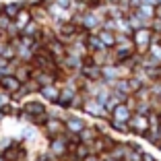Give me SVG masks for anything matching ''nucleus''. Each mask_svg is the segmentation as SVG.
<instances>
[{"label":"nucleus","instance_id":"1","mask_svg":"<svg viewBox=\"0 0 161 161\" xmlns=\"http://www.w3.org/2000/svg\"><path fill=\"white\" fill-rule=\"evenodd\" d=\"M47 114H50V112H47V108L42 101H27V103L23 105V109L19 112L21 118L31 122V124H35V126H42V124L46 122Z\"/></svg>","mask_w":161,"mask_h":161},{"label":"nucleus","instance_id":"2","mask_svg":"<svg viewBox=\"0 0 161 161\" xmlns=\"http://www.w3.org/2000/svg\"><path fill=\"white\" fill-rule=\"evenodd\" d=\"M80 109L85 112L87 116L91 118H97V120H109V109L105 108V103L97 97H87L80 105Z\"/></svg>","mask_w":161,"mask_h":161},{"label":"nucleus","instance_id":"3","mask_svg":"<svg viewBox=\"0 0 161 161\" xmlns=\"http://www.w3.org/2000/svg\"><path fill=\"white\" fill-rule=\"evenodd\" d=\"M42 130L47 138L62 136V134L66 132V122H64V118H60V116H56V114H47L46 122L42 124Z\"/></svg>","mask_w":161,"mask_h":161},{"label":"nucleus","instance_id":"4","mask_svg":"<svg viewBox=\"0 0 161 161\" xmlns=\"http://www.w3.org/2000/svg\"><path fill=\"white\" fill-rule=\"evenodd\" d=\"M132 42L136 47V54H147L153 43V29L151 27H138L132 31Z\"/></svg>","mask_w":161,"mask_h":161},{"label":"nucleus","instance_id":"5","mask_svg":"<svg viewBox=\"0 0 161 161\" xmlns=\"http://www.w3.org/2000/svg\"><path fill=\"white\" fill-rule=\"evenodd\" d=\"M54 29H56V37L68 46V43L75 42V37H76V33H79L80 27L70 19V21H64V23H56V25H54Z\"/></svg>","mask_w":161,"mask_h":161},{"label":"nucleus","instance_id":"6","mask_svg":"<svg viewBox=\"0 0 161 161\" xmlns=\"http://www.w3.org/2000/svg\"><path fill=\"white\" fill-rule=\"evenodd\" d=\"M128 130H130V134H136V136H147V132H149V114L132 112V116L128 120Z\"/></svg>","mask_w":161,"mask_h":161},{"label":"nucleus","instance_id":"7","mask_svg":"<svg viewBox=\"0 0 161 161\" xmlns=\"http://www.w3.org/2000/svg\"><path fill=\"white\" fill-rule=\"evenodd\" d=\"M47 155L56 157V159H64L68 155V141L64 134L56 136V138H50V142H47Z\"/></svg>","mask_w":161,"mask_h":161},{"label":"nucleus","instance_id":"8","mask_svg":"<svg viewBox=\"0 0 161 161\" xmlns=\"http://www.w3.org/2000/svg\"><path fill=\"white\" fill-rule=\"evenodd\" d=\"M79 75L83 76V79H87V80H103V75H101V66L93 64V62L89 60V56L85 58V64L80 66Z\"/></svg>","mask_w":161,"mask_h":161},{"label":"nucleus","instance_id":"9","mask_svg":"<svg viewBox=\"0 0 161 161\" xmlns=\"http://www.w3.org/2000/svg\"><path fill=\"white\" fill-rule=\"evenodd\" d=\"M134 109L126 103V101H120L118 105H114V109L109 112V120H116V122H128L130 116H132Z\"/></svg>","mask_w":161,"mask_h":161},{"label":"nucleus","instance_id":"10","mask_svg":"<svg viewBox=\"0 0 161 161\" xmlns=\"http://www.w3.org/2000/svg\"><path fill=\"white\" fill-rule=\"evenodd\" d=\"M103 132V130H101L99 126H93V124H87L85 128H83V130H80L79 134H76V136H79V141L80 142H85V145H93L95 141H97V138H99V134Z\"/></svg>","mask_w":161,"mask_h":161},{"label":"nucleus","instance_id":"11","mask_svg":"<svg viewBox=\"0 0 161 161\" xmlns=\"http://www.w3.org/2000/svg\"><path fill=\"white\" fill-rule=\"evenodd\" d=\"M21 85H23V83H21L14 75H10V72H6V75L0 76V89L4 91V93H8V95L17 93V91L21 89Z\"/></svg>","mask_w":161,"mask_h":161},{"label":"nucleus","instance_id":"12","mask_svg":"<svg viewBox=\"0 0 161 161\" xmlns=\"http://www.w3.org/2000/svg\"><path fill=\"white\" fill-rule=\"evenodd\" d=\"M2 155L8 161H17V159H25V157H27V151H25L23 142H13V145H8V147L2 151Z\"/></svg>","mask_w":161,"mask_h":161},{"label":"nucleus","instance_id":"13","mask_svg":"<svg viewBox=\"0 0 161 161\" xmlns=\"http://www.w3.org/2000/svg\"><path fill=\"white\" fill-rule=\"evenodd\" d=\"M39 95L47 103H58V97H60V85L58 83H50V85H43L39 89Z\"/></svg>","mask_w":161,"mask_h":161},{"label":"nucleus","instance_id":"14","mask_svg":"<svg viewBox=\"0 0 161 161\" xmlns=\"http://www.w3.org/2000/svg\"><path fill=\"white\" fill-rule=\"evenodd\" d=\"M64 122H66V132H72V134H79L87 126V122L80 116H70V114L64 116Z\"/></svg>","mask_w":161,"mask_h":161},{"label":"nucleus","instance_id":"15","mask_svg":"<svg viewBox=\"0 0 161 161\" xmlns=\"http://www.w3.org/2000/svg\"><path fill=\"white\" fill-rule=\"evenodd\" d=\"M13 75L17 76L21 83H25V80H29L31 75H33V64H31V62H19V64L14 66Z\"/></svg>","mask_w":161,"mask_h":161},{"label":"nucleus","instance_id":"16","mask_svg":"<svg viewBox=\"0 0 161 161\" xmlns=\"http://www.w3.org/2000/svg\"><path fill=\"white\" fill-rule=\"evenodd\" d=\"M46 46H47V50H50V54H52V56L56 58L58 62H60L62 58L66 56V43H64V42H60L58 37H56V39H52L50 43H46Z\"/></svg>","mask_w":161,"mask_h":161},{"label":"nucleus","instance_id":"17","mask_svg":"<svg viewBox=\"0 0 161 161\" xmlns=\"http://www.w3.org/2000/svg\"><path fill=\"white\" fill-rule=\"evenodd\" d=\"M31 17H33L37 23H42V25L52 23V19H50V13H47V6H46V4L33 6V8H31Z\"/></svg>","mask_w":161,"mask_h":161},{"label":"nucleus","instance_id":"18","mask_svg":"<svg viewBox=\"0 0 161 161\" xmlns=\"http://www.w3.org/2000/svg\"><path fill=\"white\" fill-rule=\"evenodd\" d=\"M95 33L99 35L101 43H103L105 47H114V46H116V31H112V29H105V27H101L99 31H95Z\"/></svg>","mask_w":161,"mask_h":161},{"label":"nucleus","instance_id":"19","mask_svg":"<svg viewBox=\"0 0 161 161\" xmlns=\"http://www.w3.org/2000/svg\"><path fill=\"white\" fill-rule=\"evenodd\" d=\"M42 27H43L42 23H37L35 19H31V21H29V23L23 27V31H21V33L29 35V37H33V39H39V35H42Z\"/></svg>","mask_w":161,"mask_h":161},{"label":"nucleus","instance_id":"20","mask_svg":"<svg viewBox=\"0 0 161 161\" xmlns=\"http://www.w3.org/2000/svg\"><path fill=\"white\" fill-rule=\"evenodd\" d=\"M31 19H33V17H31V8H27V6H23V8H21L19 13H17V17L13 19V23L17 25V27H19L21 31H23V27H25V25H27V23H29Z\"/></svg>","mask_w":161,"mask_h":161},{"label":"nucleus","instance_id":"21","mask_svg":"<svg viewBox=\"0 0 161 161\" xmlns=\"http://www.w3.org/2000/svg\"><path fill=\"white\" fill-rule=\"evenodd\" d=\"M142 159H145V149L138 147V145H134V142H130L124 161H142Z\"/></svg>","mask_w":161,"mask_h":161},{"label":"nucleus","instance_id":"22","mask_svg":"<svg viewBox=\"0 0 161 161\" xmlns=\"http://www.w3.org/2000/svg\"><path fill=\"white\" fill-rule=\"evenodd\" d=\"M134 10H136V13L141 14L142 19L147 21V25H149V21L155 17V4H149V2H141V4H138Z\"/></svg>","mask_w":161,"mask_h":161},{"label":"nucleus","instance_id":"23","mask_svg":"<svg viewBox=\"0 0 161 161\" xmlns=\"http://www.w3.org/2000/svg\"><path fill=\"white\" fill-rule=\"evenodd\" d=\"M87 50H89V54L91 52H97V50H103V43H101V39H99V35H97V33H95V31H91V33H89V37H87Z\"/></svg>","mask_w":161,"mask_h":161},{"label":"nucleus","instance_id":"24","mask_svg":"<svg viewBox=\"0 0 161 161\" xmlns=\"http://www.w3.org/2000/svg\"><path fill=\"white\" fill-rule=\"evenodd\" d=\"M108 124H109V128L112 130H116V132H120V134H128L130 130H128V122H116V120H108Z\"/></svg>","mask_w":161,"mask_h":161},{"label":"nucleus","instance_id":"25","mask_svg":"<svg viewBox=\"0 0 161 161\" xmlns=\"http://www.w3.org/2000/svg\"><path fill=\"white\" fill-rule=\"evenodd\" d=\"M10 23H13V19H10L8 14H6V13H0V31H6Z\"/></svg>","mask_w":161,"mask_h":161},{"label":"nucleus","instance_id":"26","mask_svg":"<svg viewBox=\"0 0 161 161\" xmlns=\"http://www.w3.org/2000/svg\"><path fill=\"white\" fill-rule=\"evenodd\" d=\"M8 103H10V95H8V93H4V91L0 89V109L6 108Z\"/></svg>","mask_w":161,"mask_h":161},{"label":"nucleus","instance_id":"27","mask_svg":"<svg viewBox=\"0 0 161 161\" xmlns=\"http://www.w3.org/2000/svg\"><path fill=\"white\" fill-rule=\"evenodd\" d=\"M80 161H103V155H95V153H89V155L83 157Z\"/></svg>","mask_w":161,"mask_h":161},{"label":"nucleus","instance_id":"28","mask_svg":"<svg viewBox=\"0 0 161 161\" xmlns=\"http://www.w3.org/2000/svg\"><path fill=\"white\" fill-rule=\"evenodd\" d=\"M54 2H56L58 6H62V8H68V10H70V6H72V2H75V0H54Z\"/></svg>","mask_w":161,"mask_h":161},{"label":"nucleus","instance_id":"29","mask_svg":"<svg viewBox=\"0 0 161 161\" xmlns=\"http://www.w3.org/2000/svg\"><path fill=\"white\" fill-rule=\"evenodd\" d=\"M85 2H87L89 6H97L99 2H103V0H85Z\"/></svg>","mask_w":161,"mask_h":161},{"label":"nucleus","instance_id":"30","mask_svg":"<svg viewBox=\"0 0 161 161\" xmlns=\"http://www.w3.org/2000/svg\"><path fill=\"white\" fill-rule=\"evenodd\" d=\"M103 161H124V159H118V157H109V155H103Z\"/></svg>","mask_w":161,"mask_h":161},{"label":"nucleus","instance_id":"31","mask_svg":"<svg viewBox=\"0 0 161 161\" xmlns=\"http://www.w3.org/2000/svg\"><path fill=\"white\" fill-rule=\"evenodd\" d=\"M155 17H159V19H161V2H159V4H155Z\"/></svg>","mask_w":161,"mask_h":161},{"label":"nucleus","instance_id":"32","mask_svg":"<svg viewBox=\"0 0 161 161\" xmlns=\"http://www.w3.org/2000/svg\"><path fill=\"white\" fill-rule=\"evenodd\" d=\"M128 4L132 6V8H136V6H138V4H141V0H128Z\"/></svg>","mask_w":161,"mask_h":161},{"label":"nucleus","instance_id":"33","mask_svg":"<svg viewBox=\"0 0 161 161\" xmlns=\"http://www.w3.org/2000/svg\"><path fill=\"white\" fill-rule=\"evenodd\" d=\"M0 161H8V159H6V157L2 155V153H0Z\"/></svg>","mask_w":161,"mask_h":161},{"label":"nucleus","instance_id":"34","mask_svg":"<svg viewBox=\"0 0 161 161\" xmlns=\"http://www.w3.org/2000/svg\"><path fill=\"white\" fill-rule=\"evenodd\" d=\"M157 149H159V151H161V141H159V142H157Z\"/></svg>","mask_w":161,"mask_h":161},{"label":"nucleus","instance_id":"35","mask_svg":"<svg viewBox=\"0 0 161 161\" xmlns=\"http://www.w3.org/2000/svg\"><path fill=\"white\" fill-rule=\"evenodd\" d=\"M33 161H42V159H33Z\"/></svg>","mask_w":161,"mask_h":161},{"label":"nucleus","instance_id":"36","mask_svg":"<svg viewBox=\"0 0 161 161\" xmlns=\"http://www.w3.org/2000/svg\"><path fill=\"white\" fill-rule=\"evenodd\" d=\"M60 161H66V159H60Z\"/></svg>","mask_w":161,"mask_h":161}]
</instances>
